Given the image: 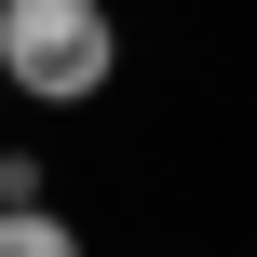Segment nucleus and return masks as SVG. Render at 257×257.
<instances>
[{"label": "nucleus", "mask_w": 257, "mask_h": 257, "mask_svg": "<svg viewBox=\"0 0 257 257\" xmlns=\"http://www.w3.org/2000/svg\"><path fill=\"white\" fill-rule=\"evenodd\" d=\"M0 95H14V81H0Z\"/></svg>", "instance_id": "3"}, {"label": "nucleus", "mask_w": 257, "mask_h": 257, "mask_svg": "<svg viewBox=\"0 0 257 257\" xmlns=\"http://www.w3.org/2000/svg\"><path fill=\"white\" fill-rule=\"evenodd\" d=\"M0 257H81V230H68L54 203H14V217H0Z\"/></svg>", "instance_id": "2"}, {"label": "nucleus", "mask_w": 257, "mask_h": 257, "mask_svg": "<svg viewBox=\"0 0 257 257\" xmlns=\"http://www.w3.org/2000/svg\"><path fill=\"white\" fill-rule=\"evenodd\" d=\"M108 68H122L108 0H0V81L27 108H95Z\"/></svg>", "instance_id": "1"}]
</instances>
